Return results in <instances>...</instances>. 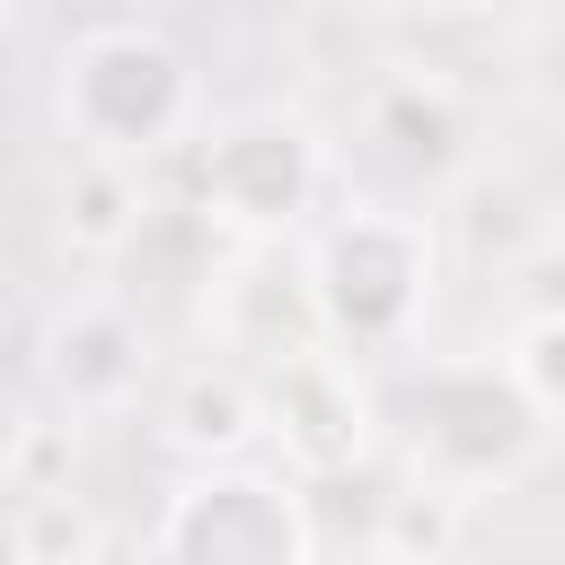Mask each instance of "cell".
Returning <instances> with one entry per match:
<instances>
[{"mask_svg": "<svg viewBox=\"0 0 565 565\" xmlns=\"http://www.w3.org/2000/svg\"><path fill=\"white\" fill-rule=\"evenodd\" d=\"M309 503V530H318V556H344V565H380V530H388V503L397 486L380 468H344V477H318L300 486Z\"/></svg>", "mask_w": 565, "mask_h": 565, "instance_id": "obj_14", "label": "cell"}, {"mask_svg": "<svg viewBox=\"0 0 565 565\" xmlns=\"http://www.w3.org/2000/svg\"><path fill=\"white\" fill-rule=\"evenodd\" d=\"M97 547V530H88V512L71 503V494H26V503H9V556L18 565H79Z\"/></svg>", "mask_w": 565, "mask_h": 565, "instance_id": "obj_16", "label": "cell"}, {"mask_svg": "<svg viewBox=\"0 0 565 565\" xmlns=\"http://www.w3.org/2000/svg\"><path fill=\"white\" fill-rule=\"evenodd\" d=\"M168 433L185 441V450H203V459H230V450H247L256 433H265V397L238 380V371H185L177 380V397H168Z\"/></svg>", "mask_w": 565, "mask_h": 565, "instance_id": "obj_13", "label": "cell"}, {"mask_svg": "<svg viewBox=\"0 0 565 565\" xmlns=\"http://www.w3.org/2000/svg\"><path fill=\"white\" fill-rule=\"evenodd\" d=\"M450 230H459V247H468L477 265H503V274H521V265L556 238V230H547V212H539V194H530V185H512V177H468V185H459Z\"/></svg>", "mask_w": 565, "mask_h": 565, "instance_id": "obj_11", "label": "cell"}, {"mask_svg": "<svg viewBox=\"0 0 565 565\" xmlns=\"http://www.w3.org/2000/svg\"><path fill=\"white\" fill-rule=\"evenodd\" d=\"M212 327H221V344L247 353L256 371L335 353V344H327V318H318V291H309V265H282V256H265V247H256L238 274L212 282Z\"/></svg>", "mask_w": 565, "mask_h": 565, "instance_id": "obj_7", "label": "cell"}, {"mask_svg": "<svg viewBox=\"0 0 565 565\" xmlns=\"http://www.w3.org/2000/svg\"><path fill=\"white\" fill-rule=\"evenodd\" d=\"M141 212H150V194L132 185L124 159H71V177H62V238H71V256H124Z\"/></svg>", "mask_w": 565, "mask_h": 565, "instance_id": "obj_12", "label": "cell"}, {"mask_svg": "<svg viewBox=\"0 0 565 565\" xmlns=\"http://www.w3.org/2000/svg\"><path fill=\"white\" fill-rule=\"evenodd\" d=\"M327 185V150L300 115L282 106H256V115H230L221 132L194 141V203L221 238H247V247H274L282 230L309 221Z\"/></svg>", "mask_w": 565, "mask_h": 565, "instance_id": "obj_4", "label": "cell"}, {"mask_svg": "<svg viewBox=\"0 0 565 565\" xmlns=\"http://www.w3.org/2000/svg\"><path fill=\"white\" fill-rule=\"evenodd\" d=\"M141 318L124 300H71L44 327V388L79 415V406H124L141 388Z\"/></svg>", "mask_w": 565, "mask_h": 565, "instance_id": "obj_9", "label": "cell"}, {"mask_svg": "<svg viewBox=\"0 0 565 565\" xmlns=\"http://www.w3.org/2000/svg\"><path fill=\"white\" fill-rule=\"evenodd\" d=\"M150 556L159 565H318V530L300 486L265 468H212L168 494Z\"/></svg>", "mask_w": 565, "mask_h": 565, "instance_id": "obj_5", "label": "cell"}, {"mask_svg": "<svg viewBox=\"0 0 565 565\" xmlns=\"http://www.w3.org/2000/svg\"><path fill=\"white\" fill-rule=\"evenodd\" d=\"M397 441L406 468L441 494H486L512 486L539 450H547V415L539 397L512 380V362H424L397 380Z\"/></svg>", "mask_w": 565, "mask_h": 565, "instance_id": "obj_1", "label": "cell"}, {"mask_svg": "<svg viewBox=\"0 0 565 565\" xmlns=\"http://www.w3.org/2000/svg\"><path fill=\"white\" fill-rule=\"evenodd\" d=\"M512 380L539 397V415H565V318L521 327V344H512Z\"/></svg>", "mask_w": 565, "mask_h": 565, "instance_id": "obj_18", "label": "cell"}, {"mask_svg": "<svg viewBox=\"0 0 565 565\" xmlns=\"http://www.w3.org/2000/svg\"><path fill=\"white\" fill-rule=\"evenodd\" d=\"M256 397H265V433L282 441L300 486L371 468V388H362L353 353H309L282 371H256Z\"/></svg>", "mask_w": 565, "mask_h": 565, "instance_id": "obj_6", "label": "cell"}, {"mask_svg": "<svg viewBox=\"0 0 565 565\" xmlns=\"http://www.w3.org/2000/svg\"><path fill=\"white\" fill-rule=\"evenodd\" d=\"M512 282H521V300H530V327H539V318H565V247H556V238H547Z\"/></svg>", "mask_w": 565, "mask_h": 565, "instance_id": "obj_19", "label": "cell"}, {"mask_svg": "<svg viewBox=\"0 0 565 565\" xmlns=\"http://www.w3.org/2000/svg\"><path fill=\"white\" fill-rule=\"evenodd\" d=\"M26 494H71V424H44V415L9 424V503Z\"/></svg>", "mask_w": 565, "mask_h": 565, "instance_id": "obj_17", "label": "cell"}, {"mask_svg": "<svg viewBox=\"0 0 565 565\" xmlns=\"http://www.w3.org/2000/svg\"><path fill=\"white\" fill-rule=\"evenodd\" d=\"M115 274H124V291H132V300H141V291L221 282V230L203 221V203H194V194H185V203H150V212H141V230L124 238Z\"/></svg>", "mask_w": 565, "mask_h": 565, "instance_id": "obj_10", "label": "cell"}, {"mask_svg": "<svg viewBox=\"0 0 565 565\" xmlns=\"http://www.w3.org/2000/svg\"><path fill=\"white\" fill-rule=\"evenodd\" d=\"M194 115V62L141 26V18H115V26H88L71 53H62V132L79 159H159Z\"/></svg>", "mask_w": 565, "mask_h": 565, "instance_id": "obj_2", "label": "cell"}, {"mask_svg": "<svg viewBox=\"0 0 565 565\" xmlns=\"http://www.w3.org/2000/svg\"><path fill=\"white\" fill-rule=\"evenodd\" d=\"M450 547H459V494L406 477L388 503V530H380V565H441Z\"/></svg>", "mask_w": 565, "mask_h": 565, "instance_id": "obj_15", "label": "cell"}, {"mask_svg": "<svg viewBox=\"0 0 565 565\" xmlns=\"http://www.w3.org/2000/svg\"><path fill=\"white\" fill-rule=\"evenodd\" d=\"M362 141H371L397 177L441 185V177H459V159H468V106H459V88H450L441 71H380V79H371V106H362Z\"/></svg>", "mask_w": 565, "mask_h": 565, "instance_id": "obj_8", "label": "cell"}, {"mask_svg": "<svg viewBox=\"0 0 565 565\" xmlns=\"http://www.w3.org/2000/svg\"><path fill=\"white\" fill-rule=\"evenodd\" d=\"M309 291L335 353H397L433 309V230L415 212L362 203L309 247Z\"/></svg>", "mask_w": 565, "mask_h": 565, "instance_id": "obj_3", "label": "cell"}]
</instances>
